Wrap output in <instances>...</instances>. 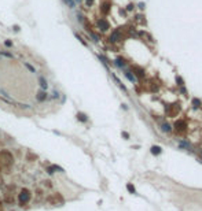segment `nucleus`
<instances>
[{
    "mask_svg": "<svg viewBox=\"0 0 202 211\" xmlns=\"http://www.w3.org/2000/svg\"><path fill=\"white\" fill-rule=\"evenodd\" d=\"M84 2H85V4H87V6H88V7L94 4V0H84Z\"/></svg>",
    "mask_w": 202,
    "mask_h": 211,
    "instance_id": "nucleus-26",
    "label": "nucleus"
},
{
    "mask_svg": "<svg viewBox=\"0 0 202 211\" xmlns=\"http://www.w3.org/2000/svg\"><path fill=\"white\" fill-rule=\"evenodd\" d=\"M122 137H124V138H129V134L126 132H122Z\"/></svg>",
    "mask_w": 202,
    "mask_h": 211,
    "instance_id": "nucleus-27",
    "label": "nucleus"
},
{
    "mask_svg": "<svg viewBox=\"0 0 202 211\" xmlns=\"http://www.w3.org/2000/svg\"><path fill=\"white\" fill-rule=\"evenodd\" d=\"M109 40H110V43H117V41H120V40H121V32H120V30H114L113 33L110 34Z\"/></svg>",
    "mask_w": 202,
    "mask_h": 211,
    "instance_id": "nucleus-4",
    "label": "nucleus"
},
{
    "mask_svg": "<svg viewBox=\"0 0 202 211\" xmlns=\"http://www.w3.org/2000/svg\"><path fill=\"white\" fill-rule=\"evenodd\" d=\"M96 26H98V29L100 30V32H107V30L110 29L109 22L106 21L105 18H99L98 21H96Z\"/></svg>",
    "mask_w": 202,
    "mask_h": 211,
    "instance_id": "nucleus-3",
    "label": "nucleus"
},
{
    "mask_svg": "<svg viewBox=\"0 0 202 211\" xmlns=\"http://www.w3.org/2000/svg\"><path fill=\"white\" fill-rule=\"evenodd\" d=\"M36 99H37V102H44L47 99V91H39L36 95Z\"/></svg>",
    "mask_w": 202,
    "mask_h": 211,
    "instance_id": "nucleus-6",
    "label": "nucleus"
},
{
    "mask_svg": "<svg viewBox=\"0 0 202 211\" xmlns=\"http://www.w3.org/2000/svg\"><path fill=\"white\" fill-rule=\"evenodd\" d=\"M76 117H77V119H78L80 122H87V121H88V117H87L84 113H77Z\"/></svg>",
    "mask_w": 202,
    "mask_h": 211,
    "instance_id": "nucleus-9",
    "label": "nucleus"
},
{
    "mask_svg": "<svg viewBox=\"0 0 202 211\" xmlns=\"http://www.w3.org/2000/svg\"><path fill=\"white\" fill-rule=\"evenodd\" d=\"M39 82H40V86L43 88V91H47L48 89V82H47V79L44 77H40L39 78Z\"/></svg>",
    "mask_w": 202,
    "mask_h": 211,
    "instance_id": "nucleus-8",
    "label": "nucleus"
},
{
    "mask_svg": "<svg viewBox=\"0 0 202 211\" xmlns=\"http://www.w3.org/2000/svg\"><path fill=\"white\" fill-rule=\"evenodd\" d=\"M199 106H201V100H199V99H194V100H192V107H194V108H198Z\"/></svg>",
    "mask_w": 202,
    "mask_h": 211,
    "instance_id": "nucleus-18",
    "label": "nucleus"
},
{
    "mask_svg": "<svg viewBox=\"0 0 202 211\" xmlns=\"http://www.w3.org/2000/svg\"><path fill=\"white\" fill-rule=\"evenodd\" d=\"M63 2H65L70 8H74V6H76V4H74V0H63Z\"/></svg>",
    "mask_w": 202,
    "mask_h": 211,
    "instance_id": "nucleus-20",
    "label": "nucleus"
},
{
    "mask_svg": "<svg viewBox=\"0 0 202 211\" xmlns=\"http://www.w3.org/2000/svg\"><path fill=\"white\" fill-rule=\"evenodd\" d=\"M4 45L7 47V48H13V45H14V43L11 41V40H6L4 41Z\"/></svg>",
    "mask_w": 202,
    "mask_h": 211,
    "instance_id": "nucleus-22",
    "label": "nucleus"
},
{
    "mask_svg": "<svg viewBox=\"0 0 202 211\" xmlns=\"http://www.w3.org/2000/svg\"><path fill=\"white\" fill-rule=\"evenodd\" d=\"M57 170H59V172H63L62 167H59V166H57V165H52V166L47 167V173H48V174H54Z\"/></svg>",
    "mask_w": 202,
    "mask_h": 211,
    "instance_id": "nucleus-7",
    "label": "nucleus"
},
{
    "mask_svg": "<svg viewBox=\"0 0 202 211\" xmlns=\"http://www.w3.org/2000/svg\"><path fill=\"white\" fill-rule=\"evenodd\" d=\"M23 66H25V67H26V69H27V70H29V71H30V73H36V69H34V67H33V66H30V65H29V63H26V62H25V63H23Z\"/></svg>",
    "mask_w": 202,
    "mask_h": 211,
    "instance_id": "nucleus-17",
    "label": "nucleus"
},
{
    "mask_svg": "<svg viewBox=\"0 0 202 211\" xmlns=\"http://www.w3.org/2000/svg\"><path fill=\"white\" fill-rule=\"evenodd\" d=\"M110 7H112V3H110V2H103V3L100 4V11H102L103 14H109Z\"/></svg>",
    "mask_w": 202,
    "mask_h": 211,
    "instance_id": "nucleus-5",
    "label": "nucleus"
},
{
    "mask_svg": "<svg viewBox=\"0 0 202 211\" xmlns=\"http://www.w3.org/2000/svg\"><path fill=\"white\" fill-rule=\"evenodd\" d=\"M161 129L162 130H164V132H166V133H169V132H171V130H172V128H171V125H169V123H162V125H161Z\"/></svg>",
    "mask_w": 202,
    "mask_h": 211,
    "instance_id": "nucleus-11",
    "label": "nucleus"
},
{
    "mask_svg": "<svg viewBox=\"0 0 202 211\" xmlns=\"http://www.w3.org/2000/svg\"><path fill=\"white\" fill-rule=\"evenodd\" d=\"M13 29H14V32H19V26H18V25H14Z\"/></svg>",
    "mask_w": 202,
    "mask_h": 211,
    "instance_id": "nucleus-28",
    "label": "nucleus"
},
{
    "mask_svg": "<svg viewBox=\"0 0 202 211\" xmlns=\"http://www.w3.org/2000/svg\"><path fill=\"white\" fill-rule=\"evenodd\" d=\"M125 77L129 79L131 82H135V77H133V74H132V71H129V70H126L125 71Z\"/></svg>",
    "mask_w": 202,
    "mask_h": 211,
    "instance_id": "nucleus-12",
    "label": "nucleus"
},
{
    "mask_svg": "<svg viewBox=\"0 0 202 211\" xmlns=\"http://www.w3.org/2000/svg\"><path fill=\"white\" fill-rule=\"evenodd\" d=\"M54 99H58L59 97V92H54V96H52Z\"/></svg>",
    "mask_w": 202,
    "mask_h": 211,
    "instance_id": "nucleus-30",
    "label": "nucleus"
},
{
    "mask_svg": "<svg viewBox=\"0 0 202 211\" xmlns=\"http://www.w3.org/2000/svg\"><path fill=\"white\" fill-rule=\"evenodd\" d=\"M0 211H3V206L2 204H0Z\"/></svg>",
    "mask_w": 202,
    "mask_h": 211,
    "instance_id": "nucleus-31",
    "label": "nucleus"
},
{
    "mask_svg": "<svg viewBox=\"0 0 202 211\" xmlns=\"http://www.w3.org/2000/svg\"><path fill=\"white\" fill-rule=\"evenodd\" d=\"M175 126L177 128V130H183V129H184V126H186V123H184L183 121H177V122L175 123Z\"/></svg>",
    "mask_w": 202,
    "mask_h": 211,
    "instance_id": "nucleus-14",
    "label": "nucleus"
},
{
    "mask_svg": "<svg viewBox=\"0 0 202 211\" xmlns=\"http://www.w3.org/2000/svg\"><path fill=\"white\" fill-rule=\"evenodd\" d=\"M0 55H4V56L10 58V59H13V58H14V55H13V54H10V52H6V51H0Z\"/></svg>",
    "mask_w": 202,
    "mask_h": 211,
    "instance_id": "nucleus-21",
    "label": "nucleus"
},
{
    "mask_svg": "<svg viewBox=\"0 0 202 211\" xmlns=\"http://www.w3.org/2000/svg\"><path fill=\"white\" fill-rule=\"evenodd\" d=\"M76 37H77L78 40H80V43H81V44H82V45H85V47H87V43L84 41V38H82V37H81V36H78V34L76 33Z\"/></svg>",
    "mask_w": 202,
    "mask_h": 211,
    "instance_id": "nucleus-23",
    "label": "nucleus"
},
{
    "mask_svg": "<svg viewBox=\"0 0 202 211\" xmlns=\"http://www.w3.org/2000/svg\"><path fill=\"white\" fill-rule=\"evenodd\" d=\"M176 82H177V85H183V79L180 77H176Z\"/></svg>",
    "mask_w": 202,
    "mask_h": 211,
    "instance_id": "nucleus-25",
    "label": "nucleus"
},
{
    "mask_svg": "<svg viewBox=\"0 0 202 211\" xmlns=\"http://www.w3.org/2000/svg\"><path fill=\"white\" fill-rule=\"evenodd\" d=\"M113 77H114V79H116V82H117V85H118V86H120V88H121L122 91H124V92H128V91H126V88H125V86H124V85H122V84H121V81H120V79H118V78H117V77H116V75H114V74H113Z\"/></svg>",
    "mask_w": 202,
    "mask_h": 211,
    "instance_id": "nucleus-16",
    "label": "nucleus"
},
{
    "mask_svg": "<svg viewBox=\"0 0 202 211\" xmlns=\"http://www.w3.org/2000/svg\"><path fill=\"white\" fill-rule=\"evenodd\" d=\"M126 188H128V190H129V192L132 193V195L136 193V189H135V186H133L132 184H128V185H126Z\"/></svg>",
    "mask_w": 202,
    "mask_h": 211,
    "instance_id": "nucleus-19",
    "label": "nucleus"
},
{
    "mask_svg": "<svg viewBox=\"0 0 202 211\" xmlns=\"http://www.w3.org/2000/svg\"><path fill=\"white\" fill-rule=\"evenodd\" d=\"M135 74H136L137 77H140V78H143V77H144V71H143V69H139V67H136V69H135Z\"/></svg>",
    "mask_w": 202,
    "mask_h": 211,
    "instance_id": "nucleus-13",
    "label": "nucleus"
},
{
    "mask_svg": "<svg viewBox=\"0 0 202 211\" xmlns=\"http://www.w3.org/2000/svg\"><path fill=\"white\" fill-rule=\"evenodd\" d=\"M201 163H202V160H201Z\"/></svg>",
    "mask_w": 202,
    "mask_h": 211,
    "instance_id": "nucleus-32",
    "label": "nucleus"
},
{
    "mask_svg": "<svg viewBox=\"0 0 202 211\" xmlns=\"http://www.w3.org/2000/svg\"><path fill=\"white\" fill-rule=\"evenodd\" d=\"M13 155H11L8 151H0V163L4 166H8L13 163Z\"/></svg>",
    "mask_w": 202,
    "mask_h": 211,
    "instance_id": "nucleus-1",
    "label": "nucleus"
},
{
    "mask_svg": "<svg viewBox=\"0 0 202 211\" xmlns=\"http://www.w3.org/2000/svg\"><path fill=\"white\" fill-rule=\"evenodd\" d=\"M126 10H128V11L133 10V4H128V7H126Z\"/></svg>",
    "mask_w": 202,
    "mask_h": 211,
    "instance_id": "nucleus-29",
    "label": "nucleus"
},
{
    "mask_svg": "<svg viewBox=\"0 0 202 211\" xmlns=\"http://www.w3.org/2000/svg\"><path fill=\"white\" fill-rule=\"evenodd\" d=\"M180 147L183 148V147H186V148H190V144L187 141H180Z\"/></svg>",
    "mask_w": 202,
    "mask_h": 211,
    "instance_id": "nucleus-24",
    "label": "nucleus"
},
{
    "mask_svg": "<svg viewBox=\"0 0 202 211\" xmlns=\"http://www.w3.org/2000/svg\"><path fill=\"white\" fill-rule=\"evenodd\" d=\"M18 199H19V204L21 206L26 204V203H29V200H30V192L27 189H22Z\"/></svg>",
    "mask_w": 202,
    "mask_h": 211,
    "instance_id": "nucleus-2",
    "label": "nucleus"
},
{
    "mask_svg": "<svg viewBox=\"0 0 202 211\" xmlns=\"http://www.w3.org/2000/svg\"><path fill=\"white\" fill-rule=\"evenodd\" d=\"M116 65L118 66V67H124L125 66V61L122 58H117L116 59Z\"/></svg>",
    "mask_w": 202,
    "mask_h": 211,
    "instance_id": "nucleus-15",
    "label": "nucleus"
},
{
    "mask_svg": "<svg viewBox=\"0 0 202 211\" xmlns=\"http://www.w3.org/2000/svg\"><path fill=\"white\" fill-rule=\"evenodd\" d=\"M150 151H151V154H153V155H160V154H161V151H162V148H161V147H158V145H153Z\"/></svg>",
    "mask_w": 202,
    "mask_h": 211,
    "instance_id": "nucleus-10",
    "label": "nucleus"
}]
</instances>
